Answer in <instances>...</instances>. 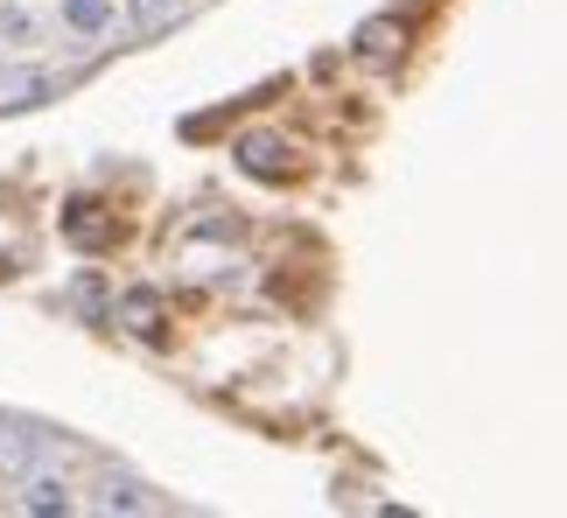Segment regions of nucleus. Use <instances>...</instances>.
<instances>
[{"mask_svg": "<svg viewBox=\"0 0 567 518\" xmlns=\"http://www.w3.org/2000/svg\"><path fill=\"white\" fill-rule=\"evenodd\" d=\"M0 469H21V442L8 435V427H0Z\"/></svg>", "mask_w": 567, "mask_h": 518, "instance_id": "nucleus-5", "label": "nucleus"}, {"mask_svg": "<svg viewBox=\"0 0 567 518\" xmlns=\"http://www.w3.org/2000/svg\"><path fill=\"white\" fill-rule=\"evenodd\" d=\"M105 204H71V218H63V231H71V246H84V252H105L120 239V218H99Z\"/></svg>", "mask_w": 567, "mask_h": 518, "instance_id": "nucleus-1", "label": "nucleus"}, {"mask_svg": "<svg viewBox=\"0 0 567 518\" xmlns=\"http://www.w3.org/2000/svg\"><path fill=\"white\" fill-rule=\"evenodd\" d=\"M21 505H29V511H71L78 498H71V484H63V477L35 469V477H21Z\"/></svg>", "mask_w": 567, "mask_h": 518, "instance_id": "nucleus-2", "label": "nucleus"}, {"mask_svg": "<svg viewBox=\"0 0 567 518\" xmlns=\"http://www.w3.org/2000/svg\"><path fill=\"white\" fill-rule=\"evenodd\" d=\"M105 14H113L105 0H63V21H71V29H84V35H99Z\"/></svg>", "mask_w": 567, "mask_h": 518, "instance_id": "nucleus-4", "label": "nucleus"}, {"mask_svg": "<svg viewBox=\"0 0 567 518\" xmlns=\"http://www.w3.org/2000/svg\"><path fill=\"white\" fill-rule=\"evenodd\" d=\"M99 511H147V490L126 484V477H113V484L99 490Z\"/></svg>", "mask_w": 567, "mask_h": 518, "instance_id": "nucleus-3", "label": "nucleus"}]
</instances>
